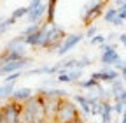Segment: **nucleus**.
Returning <instances> with one entry per match:
<instances>
[{
    "mask_svg": "<svg viewBox=\"0 0 126 123\" xmlns=\"http://www.w3.org/2000/svg\"><path fill=\"white\" fill-rule=\"evenodd\" d=\"M94 32H96V28H94V26H89V28H88V35H89V37H91V39H93V37H94V35H93V34H94Z\"/></svg>",
    "mask_w": 126,
    "mask_h": 123,
    "instance_id": "nucleus-28",
    "label": "nucleus"
},
{
    "mask_svg": "<svg viewBox=\"0 0 126 123\" xmlns=\"http://www.w3.org/2000/svg\"><path fill=\"white\" fill-rule=\"evenodd\" d=\"M117 14H119V20H126V2H119V9H117Z\"/></svg>",
    "mask_w": 126,
    "mask_h": 123,
    "instance_id": "nucleus-21",
    "label": "nucleus"
},
{
    "mask_svg": "<svg viewBox=\"0 0 126 123\" xmlns=\"http://www.w3.org/2000/svg\"><path fill=\"white\" fill-rule=\"evenodd\" d=\"M112 107H114V113H117V114H124V111H126L124 104H121V102H116Z\"/></svg>",
    "mask_w": 126,
    "mask_h": 123,
    "instance_id": "nucleus-25",
    "label": "nucleus"
},
{
    "mask_svg": "<svg viewBox=\"0 0 126 123\" xmlns=\"http://www.w3.org/2000/svg\"><path fill=\"white\" fill-rule=\"evenodd\" d=\"M0 123H2V111H0Z\"/></svg>",
    "mask_w": 126,
    "mask_h": 123,
    "instance_id": "nucleus-32",
    "label": "nucleus"
},
{
    "mask_svg": "<svg viewBox=\"0 0 126 123\" xmlns=\"http://www.w3.org/2000/svg\"><path fill=\"white\" fill-rule=\"evenodd\" d=\"M100 60H102L103 65H117L119 62H121V58H119V55H117V51H116V46H112V44H110V46L103 44V53H102Z\"/></svg>",
    "mask_w": 126,
    "mask_h": 123,
    "instance_id": "nucleus-4",
    "label": "nucleus"
},
{
    "mask_svg": "<svg viewBox=\"0 0 126 123\" xmlns=\"http://www.w3.org/2000/svg\"><path fill=\"white\" fill-rule=\"evenodd\" d=\"M18 123H25V121H21V120H19V121H18Z\"/></svg>",
    "mask_w": 126,
    "mask_h": 123,
    "instance_id": "nucleus-33",
    "label": "nucleus"
},
{
    "mask_svg": "<svg viewBox=\"0 0 126 123\" xmlns=\"http://www.w3.org/2000/svg\"><path fill=\"white\" fill-rule=\"evenodd\" d=\"M19 76H21V72H14V74H9L7 78L4 79V84H14V81L18 79Z\"/></svg>",
    "mask_w": 126,
    "mask_h": 123,
    "instance_id": "nucleus-20",
    "label": "nucleus"
},
{
    "mask_svg": "<svg viewBox=\"0 0 126 123\" xmlns=\"http://www.w3.org/2000/svg\"><path fill=\"white\" fill-rule=\"evenodd\" d=\"M16 23V20H12V18H7V20H2L0 21V34H4L5 30L9 28V26H12Z\"/></svg>",
    "mask_w": 126,
    "mask_h": 123,
    "instance_id": "nucleus-15",
    "label": "nucleus"
},
{
    "mask_svg": "<svg viewBox=\"0 0 126 123\" xmlns=\"http://www.w3.org/2000/svg\"><path fill=\"white\" fill-rule=\"evenodd\" d=\"M21 121L25 123H46L44 118V99L40 95H33L25 104H21Z\"/></svg>",
    "mask_w": 126,
    "mask_h": 123,
    "instance_id": "nucleus-1",
    "label": "nucleus"
},
{
    "mask_svg": "<svg viewBox=\"0 0 126 123\" xmlns=\"http://www.w3.org/2000/svg\"><path fill=\"white\" fill-rule=\"evenodd\" d=\"M79 84H81V88H93V86L96 88V86H98V81L91 78V79H88V81H81Z\"/></svg>",
    "mask_w": 126,
    "mask_h": 123,
    "instance_id": "nucleus-19",
    "label": "nucleus"
},
{
    "mask_svg": "<svg viewBox=\"0 0 126 123\" xmlns=\"http://www.w3.org/2000/svg\"><path fill=\"white\" fill-rule=\"evenodd\" d=\"M12 93H14V84H2L0 86V100L12 97Z\"/></svg>",
    "mask_w": 126,
    "mask_h": 123,
    "instance_id": "nucleus-13",
    "label": "nucleus"
},
{
    "mask_svg": "<svg viewBox=\"0 0 126 123\" xmlns=\"http://www.w3.org/2000/svg\"><path fill=\"white\" fill-rule=\"evenodd\" d=\"M89 65V58L88 56H82L81 60H77V63H75V69H79V70H82L84 67H88Z\"/></svg>",
    "mask_w": 126,
    "mask_h": 123,
    "instance_id": "nucleus-18",
    "label": "nucleus"
},
{
    "mask_svg": "<svg viewBox=\"0 0 126 123\" xmlns=\"http://www.w3.org/2000/svg\"><path fill=\"white\" fill-rule=\"evenodd\" d=\"M121 123H126V111H124V114H123V121Z\"/></svg>",
    "mask_w": 126,
    "mask_h": 123,
    "instance_id": "nucleus-31",
    "label": "nucleus"
},
{
    "mask_svg": "<svg viewBox=\"0 0 126 123\" xmlns=\"http://www.w3.org/2000/svg\"><path fill=\"white\" fill-rule=\"evenodd\" d=\"M119 41H121V42H123V44L126 46V34H123V35H119Z\"/></svg>",
    "mask_w": 126,
    "mask_h": 123,
    "instance_id": "nucleus-29",
    "label": "nucleus"
},
{
    "mask_svg": "<svg viewBox=\"0 0 126 123\" xmlns=\"http://www.w3.org/2000/svg\"><path fill=\"white\" fill-rule=\"evenodd\" d=\"M68 74H70V79H72V81H77L79 78H82V70H79V69H74V70H70Z\"/></svg>",
    "mask_w": 126,
    "mask_h": 123,
    "instance_id": "nucleus-24",
    "label": "nucleus"
},
{
    "mask_svg": "<svg viewBox=\"0 0 126 123\" xmlns=\"http://www.w3.org/2000/svg\"><path fill=\"white\" fill-rule=\"evenodd\" d=\"M124 107H126V104H124Z\"/></svg>",
    "mask_w": 126,
    "mask_h": 123,
    "instance_id": "nucleus-34",
    "label": "nucleus"
},
{
    "mask_svg": "<svg viewBox=\"0 0 126 123\" xmlns=\"http://www.w3.org/2000/svg\"><path fill=\"white\" fill-rule=\"evenodd\" d=\"M103 42H105V37L103 35H94L91 39V44H103Z\"/></svg>",
    "mask_w": 126,
    "mask_h": 123,
    "instance_id": "nucleus-26",
    "label": "nucleus"
},
{
    "mask_svg": "<svg viewBox=\"0 0 126 123\" xmlns=\"http://www.w3.org/2000/svg\"><path fill=\"white\" fill-rule=\"evenodd\" d=\"M116 102H121V104H126V90L121 91L119 95H116Z\"/></svg>",
    "mask_w": 126,
    "mask_h": 123,
    "instance_id": "nucleus-27",
    "label": "nucleus"
},
{
    "mask_svg": "<svg viewBox=\"0 0 126 123\" xmlns=\"http://www.w3.org/2000/svg\"><path fill=\"white\" fill-rule=\"evenodd\" d=\"M39 30H40V26H39V25H32V26H28V28L25 30V32H23L21 35H23V37H30V35H33V34H37Z\"/></svg>",
    "mask_w": 126,
    "mask_h": 123,
    "instance_id": "nucleus-17",
    "label": "nucleus"
},
{
    "mask_svg": "<svg viewBox=\"0 0 126 123\" xmlns=\"http://www.w3.org/2000/svg\"><path fill=\"white\" fill-rule=\"evenodd\" d=\"M58 81L60 83H72V79H70V74L68 72H60V76H58Z\"/></svg>",
    "mask_w": 126,
    "mask_h": 123,
    "instance_id": "nucleus-22",
    "label": "nucleus"
},
{
    "mask_svg": "<svg viewBox=\"0 0 126 123\" xmlns=\"http://www.w3.org/2000/svg\"><path fill=\"white\" fill-rule=\"evenodd\" d=\"M54 2H47V23L49 25H54L53 20H54Z\"/></svg>",
    "mask_w": 126,
    "mask_h": 123,
    "instance_id": "nucleus-14",
    "label": "nucleus"
},
{
    "mask_svg": "<svg viewBox=\"0 0 126 123\" xmlns=\"http://www.w3.org/2000/svg\"><path fill=\"white\" fill-rule=\"evenodd\" d=\"M102 5H103V4L100 2V4H94L93 7H89V9H88V12L84 14V20H86V23H89V21H91V18H96V16H98V14H100V11H102Z\"/></svg>",
    "mask_w": 126,
    "mask_h": 123,
    "instance_id": "nucleus-11",
    "label": "nucleus"
},
{
    "mask_svg": "<svg viewBox=\"0 0 126 123\" xmlns=\"http://www.w3.org/2000/svg\"><path fill=\"white\" fill-rule=\"evenodd\" d=\"M75 102L81 105V109L88 114V113H91V105H89V102H88V97L86 95H75Z\"/></svg>",
    "mask_w": 126,
    "mask_h": 123,
    "instance_id": "nucleus-12",
    "label": "nucleus"
},
{
    "mask_svg": "<svg viewBox=\"0 0 126 123\" xmlns=\"http://www.w3.org/2000/svg\"><path fill=\"white\" fill-rule=\"evenodd\" d=\"M33 95H32V90H28V88H21V90H14V93H12V102H16V104H25L28 99H32Z\"/></svg>",
    "mask_w": 126,
    "mask_h": 123,
    "instance_id": "nucleus-8",
    "label": "nucleus"
},
{
    "mask_svg": "<svg viewBox=\"0 0 126 123\" xmlns=\"http://www.w3.org/2000/svg\"><path fill=\"white\" fill-rule=\"evenodd\" d=\"M93 79H96V81H117V70H114V69H103V70H100V72H94L93 76H91Z\"/></svg>",
    "mask_w": 126,
    "mask_h": 123,
    "instance_id": "nucleus-7",
    "label": "nucleus"
},
{
    "mask_svg": "<svg viewBox=\"0 0 126 123\" xmlns=\"http://www.w3.org/2000/svg\"><path fill=\"white\" fill-rule=\"evenodd\" d=\"M21 16H28V7H19V9H16L14 12H12V20H18V18H21Z\"/></svg>",
    "mask_w": 126,
    "mask_h": 123,
    "instance_id": "nucleus-16",
    "label": "nucleus"
},
{
    "mask_svg": "<svg viewBox=\"0 0 126 123\" xmlns=\"http://www.w3.org/2000/svg\"><path fill=\"white\" fill-rule=\"evenodd\" d=\"M105 21L107 23H112L116 26L123 25V20H119V14H117V9L116 7H109V11L105 12Z\"/></svg>",
    "mask_w": 126,
    "mask_h": 123,
    "instance_id": "nucleus-9",
    "label": "nucleus"
},
{
    "mask_svg": "<svg viewBox=\"0 0 126 123\" xmlns=\"http://www.w3.org/2000/svg\"><path fill=\"white\" fill-rule=\"evenodd\" d=\"M47 12V4L44 2H32L28 7V20L32 25H39V20Z\"/></svg>",
    "mask_w": 126,
    "mask_h": 123,
    "instance_id": "nucleus-3",
    "label": "nucleus"
},
{
    "mask_svg": "<svg viewBox=\"0 0 126 123\" xmlns=\"http://www.w3.org/2000/svg\"><path fill=\"white\" fill-rule=\"evenodd\" d=\"M112 111L114 107L110 105L109 102H103L102 104V123H112Z\"/></svg>",
    "mask_w": 126,
    "mask_h": 123,
    "instance_id": "nucleus-10",
    "label": "nucleus"
},
{
    "mask_svg": "<svg viewBox=\"0 0 126 123\" xmlns=\"http://www.w3.org/2000/svg\"><path fill=\"white\" fill-rule=\"evenodd\" d=\"M77 116V107L75 104L68 102V100H61L60 107H58V113L54 118V123H72Z\"/></svg>",
    "mask_w": 126,
    "mask_h": 123,
    "instance_id": "nucleus-2",
    "label": "nucleus"
},
{
    "mask_svg": "<svg viewBox=\"0 0 126 123\" xmlns=\"http://www.w3.org/2000/svg\"><path fill=\"white\" fill-rule=\"evenodd\" d=\"M82 41V35L81 34H74V35H67V39L61 42V48L58 49V55H65L68 53L72 48H75V46Z\"/></svg>",
    "mask_w": 126,
    "mask_h": 123,
    "instance_id": "nucleus-6",
    "label": "nucleus"
},
{
    "mask_svg": "<svg viewBox=\"0 0 126 123\" xmlns=\"http://www.w3.org/2000/svg\"><path fill=\"white\" fill-rule=\"evenodd\" d=\"M72 123H84V121H82V120H81V118H75V120H74V121H72Z\"/></svg>",
    "mask_w": 126,
    "mask_h": 123,
    "instance_id": "nucleus-30",
    "label": "nucleus"
},
{
    "mask_svg": "<svg viewBox=\"0 0 126 123\" xmlns=\"http://www.w3.org/2000/svg\"><path fill=\"white\" fill-rule=\"evenodd\" d=\"M112 91H114L116 95H119L121 91H124V88H123V83H121V81H114V83H112Z\"/></svg>",
    "mask_w": 126,
    "mask_h": 123,
    "instance_id": "nucleus-23",
    "label": "nucleus"
},
{
    "mask_svg": "<svg viewBox=\"0 0 126 123\" xmlns=\"http://www.w3.org/2000/svg\"><path fill=\"white\" fill-rule=\"evenodd\" d=\"M60 102L61 100H56V99H44V118H46V123H54Z\"/></svg>",
    "mask_w": 126,
    "mask_h": 123,
    "instance_id": "nucleus-5",
    "label": "nucleus"
}]
</instances>
